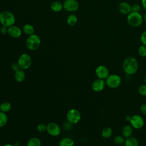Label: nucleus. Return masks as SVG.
Here are the masks:
<instances>
[{"mask_svg": "<svg viewBox=\"0 0 146 146\" xmlns=\"http://www.w3.org/2000/svg\"><path fill=\"white\" fill-rule=\"evenodd\" d=\"M7 116L5 112H0V127L5 126L7 123Z\"/></svg>", "mask_w": 146, "mask_h": 146, "instance_id": "393cba45", "label": "nucleus"}, {"mask_svg": "<svg viewBox=\"0 0 146 146\" xmlns=\"http://www.w3.org/2000/svg\"><path fill=\"white\" fill-rule=\"evenodd\" d=\"M14 78L17 82H22L25 79V72L22 69H19L15 71Z\"/></svg>", "mask_w": 146, "mask_h": 146, "instance_id": "dca6fc26", "label": "nucleus"}, {"mask_svg": "<svg viewBox=\"0 0 146 146\" xmlns=\"http://www.w3.org/2000/svg\"><path fill=\"white\" fill-rule=\"evenodd\" d=\"M143 19L146 22V13L144 14V17H143Z\"/></svg>", "mask_w": 146, "mask_h": 146, "instance_id": "4c0bfd02", "label": "nucleus"}, {"mask_svg": "<svg viewBox=\"0 0 146 146\" xmlns=\"http://www.w3.org/2000/svg\"><path fill=\"white\" fill-rule=\"evenodd\" d=\"M131 116L130 115H127V116H125V119H126L127 121H129L130 120H131Z\"/></svg>", "mask_w": 146, "mask_h": 146, "instance_id": "e433bc0d", "label": "nucleus"}, {"mask_svg": "<svg viewBox=\"0 0 146 146\" xmlns=\"http://www.w3.org/2000/svg\"><path fill=\"white\" fill-rule=\"evenodd\" d=\"M141 4L143 7L146 11V0H141Z\"/></svg>", "mask_w": 146, "mask_h": 146, "instance_id": "c9c22d12", "label": "nucleus"}, {"mask_svg": "<svg viewBox=\"0 0 146 146\" xmlns=\"http://www.w3.org/2000/svg\"><path fill=\"white\" fill-rule=\"evenodd\" d=\"M123 69L128 75L135 74L138 70V63L133 57L127 58L123 63Z\"/></svg>", "mask_w": 146, "mask_h": 146, "instance_id": "f257e3e1", "label": "nucleus"}, {"mask_svg": "<svg viewBox=\"0 0 146 146\" xmlns=\"http://www.w3.org/2000/svg\"><path fill=\"white\" fill-rule=\"evenodd\" d=\"M41 142L37 137H33L30 139L27 144V146H40Z\"/></svg>", "mask_w": 146, "mask_h": 146, "instance_id": "b1692460", "label": "nucleus"}, {"mask_svg": "<svg viewBox=\"0 0 146 146\" xmlns=\"http://www.w3.org/2000/svg\"><path fill=\"white\" fill-rule=\"evenodd\" d=\"M106 83V81L102 79H96L92 83V88L95 92H100L103 91L105 87Z\"/></svg>", "mask_w": 146, "mask_h": 146, "instance_id": "f8f14e48", "label": "nucleus"}, {"mask_svg": "<svg viewBox=\"0 0 146 146\" xmlns=\"http://www.w3.org/2000/svg\"><path fill=\"white\" fill-rule=\"evenodd\" d=\"M121 133L122 135L125 138L132 136L133 133V127L129 125H125L122 128Z\"/></svg>", "mask_w": 146, "mask_h": 146, "instance_id": "2eb2a0df", "label": "nucleus"}, {"mask_svg": "<svg viewBox=\"0 0 146 146\" xmlns=\"http://www.w3.org/2000/svg\"><path fill=\"white\" fill-rule=\"evenodd\" d=\"M118 10L123 14H129L131 12V6L125 2H120L118 5Z\"/></svg>", "mask_w": 146, "mask_h": 146, "instance_id": "ddd939ff", "label": "nucleus"}, {"mask_svg": "<svg viewBox=\"0 0 146 146\" xmlns=\"http://www.w3.org/2000/svg\"><path fill=\"white\" fill-rule=\"evenodd\" d=\"M8 31H9V27L4 26H2L0 29V31L2 34H6L7 33H8Z\"/></svg>", "mask_w": 146, "mask_h": 146, "instance_id": "2f4dec72", "label": "nucleus"}, {"mask_svg": "<svg viewBox=\"0 0 146 146\" xmlns=\"http://www.w3.org/2000/svg\"><path fill=\"white\" fill-rule=\"evenodd\" d=\"M78 21L77 17L74 14H70L67 18V23L70 26H74Z\"/></svg>", "mask_w": 146, "mask_h": 146, "instance_id": "4be33fe9", "label": "nucleus"}, {"mask_svg": "<svg viewBox=\"0 0 146 146\" xmlns=\"http://www.w3.org/2000/svg\"><path fill=\"white\" fill-rule=\"evenodd\" d=\"M11 67H12L13 70H14L15 71H17V70H19V69H21V68H20V67H19V64H18V63H13V64L11 65Z\"/></svg>", "mask_w": 146, "mask_h": 146, "instance_id": "72a5a7b5", "label": "nucleus"}, {"mask_svg": "<svg viewBox=\"0 0 146 146\" xmlns=\"http://www.w3.org/2000/svg\"><path fill=\"white\" fill-rule=\"evenodd\" d=\"M125 137L123 136L117 135L114 138V142L117 145H121L125 143Z\"/></svg>", "mask_w": 146, "mask_h": 146, "instance_id": "a878e982", "label": "nucleus"}, {"mask_svg": "<svg viewBox=\"0 0 146 146\" xmlns=\"http://www.w3.org/2000/svg\"><path fill=\"white\" fill-rule=\"evenodd\" d=\"M71 124H72V123L69 122L68 120H67V122H64V123L63 124L64 129H66V130L70 129L71 128Z\"/></svg>", "mask_w": 146, "mask_h": 146, "instance_id": "473e14b6", "label": "nucleus"}, {"mask_svg": "<svg viewBox=\"0 0 146 146\" xmlns=\"http://www.w3.org/2000/svg\"><path fill=\"white\" fill-rule=\"evenodd\" d=\"M80 113L76 109H71L67 113V119L72 124L77 123L80 120Z\"/></svg>", "mask_w": 146, "mask_h": 146, "instance_id": "0eeeda50", "label": "nucleus"}, {"mask_svg": "<svg viewBox=\"0 0 146 146\" xmlns=\"http://www.w3.org/2000/svg\"><path fill=\"white\" fill-rule=\"evenodd\" d=\"M3 146H13V145H12L11 144H6V145H5Z\"/></svg>", "mask_w": 146, "mask_h": 146, "instance_id": "58836bf2", "label": "nucleus"}, {"mask_svg": "<svg viewBox=\"0 0 146 146\" xmlns=\"http://www.w3.org/2000/svg\"><path fill=\"white\" fill-rule=\"evenodd\" d=\"M129 122L131 126L136 129H140L142 128L144 124V120L143 118L139 115H134L132 116Z\"/></svg>", "mask_w": 146, "mask_h": 146, "instance_id": "6e6552de", "label": "nucleus"}, {"mask_svg": "<svg viewBox=\"0 0 146 146\" xmlns=\"http://www.w3.org/2000/svg\"><path fill=\"white\" fill-rule=\"evenodd\" d=\"M141 7L139 4L135 3L131 6V12H135V13H139L140 11Z\"/></svg>", "mask_w": 146, "mask_h": 146, "instance_id": "c85d7f7f", "label": "nucleus"}, {"mask_svg": "<svg viewBox=\"0 0 146 146\" xmlns=\"http://www.w3.org/2000/svg\"><path fill=\"white\" fill-rule=\"evenodd\" d=\"M140 110H141V111L142 112V113H143L144 115H146V103L143 104L141 106Z\"/></svg>", "mask_w": 146, "mask_h": 146, "instance_id": "f704fd0d", "label": "nucleus"}, {"mask_svg": "<svg viewBox=\"0 0 146 146\" xmlns=\"http://www.w3.org/2000/svg\"><path fill=\"white\" fill-rule=\"evenodd\" d=\"M50 7L52 11L55 12H59L62 10L63 8V5L59 1H55L51 3Z\"/></svg>", "mask_w": 146, "mask_h": 146, "instance_id": "a211bd4d", "label": "nucleus"}, {"mask_svg": "<svg viewBox=\"0 0 146 146\" xmlns=\"http://www.w3.org/2000/svg\"><path fill=\"white\" fill-rule=\"evenodd\" d=\"M95 74L98 78L106 79L110 75V72L108 68L103 65L99 66L95 70Z\"/></svg>", "mask_w": 146, "mask_h": 146, "instance_id": "9d476101", "label": "nucleus"}, {"mask_svg": "<svg viewBox=\"0 0 146 146\" xmlns=\"http://www.w3.org/2000/svg\"><path fill=\"white\" fill-rule=\"evenodd\" d=\"M140 40L143 44L146 46V30L143 31L140 36Z\"/></svg>", "mask_w": 146, "mask_h": 146, "instance_id": "7c9ffc66", "label": "nucleus"}, {"mask_svg": "<svg viewBox=\"0 0 146 146\" xmlns=\"http://www.w3.org/2000/svg\"><path fill=\"white\" fill-rule=\"evenodd\" d=\"M8 34L12 38H18L21 35L22 31L18 26H11L9 27Z\"/></svg>", "mask_w": 146, "mask_h": 146, "instance_id": "4468645a", "label": "nucleus"}, {"mask_svg": "<svg viewBox=\"0 0 146 146\" xmlns=\"http://www.w3.org/2000/svg\"><path fill=\"white\" fill-rule=\"evenodd\" d=\"M15 22V16L11 12L3 11L0 13V22L2 26L9 27L13 26Z\"/></svg>", "mask_w": 146, "mask_h": 146, "instance_id": "f03ea898", "label": "nucleus"}, {"mask_svg": "<svg viewBox=\"0 0 146 146\" xmlns=\"http://www.w3.org/2000/svg\"><path fill=\"white\" fill-rule=\"evenodd\" d=\"M113 133V131L111 127H106L104 128L101 132L102 136L105 139H108L110 138L112 136Z\"/></svg>", "mask_w": 146, "mask_h": 146, "instance_id": "6ab92c4d", "label": "nucleus"}, {"mask_svg": "<svg viewBox=\"0 0 146 146\" xmlns=\"http://www.w3.org/2000/svg\"><path fill=\"white\" fill-rule=\"evenodd\" d=\"M138 52L140 56L141 57H145L146 56V46L142 44L141 45L138 49Z\"/></svg>", "mask_w": 146, "mask_h": 146, "instance_id": "bb28decb", "label": "nucleus"}, {"mask_svg": "<svg viewBox=\"0 0 146 146\" xmlns=\"http://www.w3.org/2000/svg\"><path fill=\"white\" fill-rule=\"evenodd\" d=\"M37 129L39 132H44L47 129V125H46L44 124H42V123L39 124L37 126Z\"/></svg>", "mask_w": 146, "mask_h": 146, "instance_id": "c756f323", "label": "nucleus"}, {"mask_svg": "<svg viewBox=\"0 0 146 146\" xmlns=\"http://www.w3.org/2000/svg\"><path fill=\"white\" fill-rule=\"evenodd\" d=\"M63 5V8L70 12L75 11L79 8V3L76 0H65Z\"/></svg>", "mask_w": 146, "mask_h": 146, "instance_id": "1a4fd4ad", "label": "nucleus"}, {"mask_svg": "<svg viewBox=\"0 0 146 146\" xmlns=\"http://www.w3.org/2000/svg\"><path fill=\"white\" fill-rule=\"evenodd\" d=\"M46 131L50 135L53 136H58L61 132L60 127L55 123H50L48 124Z\"/></svg>", "mask_w": 146, "mask_h": 146, "instance_id": "9b49d317", "label": "nucleus"}, {"mask_svg": "<svg viewBox=\"0 0 146 146\" xmlns=\"http://www.w3.org/2000/svg\"><path fill=\"white\" fill-rule=\"evenodd\" d=\"M139 92L142 96H146V84H143L139 87Z\"/></svg>", "mask_w": 146, "mask_h": 146, "instance_id": "cd10ccee", "label": "nucleus"}, {"mask_svg": "<svg viewBox=\"0 0 146 146\" xmlns=\"http://www.w3.org/2000/svg\"><path fill=\"white\" fill-rule=\"evenodd\" d=\"M125 146H139V141L136 138L133 136L127 138L124 143Z\"/></svg>", "mask_w": 146, "mask_h": 146, "instance_id": "f3484780", "label": "nucleus"}, {"mask_svg": "<svg viewBox=\"0 0 146 146\" xmlns=\"http://www.w3.org/2000/svg\"><path fill=\"white\" fill-rule=\"evenodd\" d=\"M34 31L35 30L34 27L30 24H26L25 25H24L23 27V31L24 32L25 34L28 35H31L34 34Z\"/></svg>", "mask_w": 146, "mask_h": 146, "instance_id": "412c9836", "label": "nucleus"}, {"mask_svg": "<svg viewBox=\"0 0 146 146\" xmlns=\"http://www.w3.org/2000/svg\"><path fill=\"white\" fill-rule=\"evenodd\" d=\"M40 39L36 34L29 35L26 40V46L30 50H35L39 48L40 45Z\"/></svg>", "mask_w": 146, "mask_h": 146, "instance_id": "20e7f679", "label": "nucleus"}, {"mask_svg": "<svg viewBox=\"0 0 146 146\" xmlns=\"http://www.w3.org/2000/svg\"><path fill=\"white\" fill-rule=\"evenodd\" d=\"M145 83H146V74H145Z\"/></svg>", "mask_w": 146, "mask_h": 146, "instance_id": "ea45409f", "label": "nucleus"}, {"mask_svg": "<svg viewBox=\"0 0 146 146\" xmlns=\"http://www.w3.org/2000/svg\"><path fill=\"white\" fill-rule=\"evenodd\" d=\"M121 83V79L120 76L116 74L110 75L106 79V85L111 88L118 87Z\"/></svg>", "mask_w": 146, "mask_h": 146, "instance_id": "39448f33", "label": "nucleus"}, {"mask_svg": "<svg viewBox=\"0 0 146 146\" xmlns=\"http://www.w3.org/2000/svg\"><path fill=\"white\" fill-rule=\"evenodd\" d=\"M11 108V104L8 102H5L0 105V110L3 112H7Z\"/></svg>", "mask_w": 146, "mask_h": 146, "instance_id": "5701e85b", "label": "nucleus"}, {"mask_svg": "<svg viewBox=\"0 0 146 146\" xmlns=\"http://www.w3.org/2000/svg\"><path fill=\"white\" fill-rule=\"evenodd\" d=\"M127 21L128 23L134 27L140 26L143 21V18L139 13L131 12L128 14Z\"/></svg>", "mask_w": 146, "mask_h": 146, "instance_id": "7ed1b4c3", "label": "nucleus"}, {"mask_svg": "<svg viewBox=\"0 0 146 146\" xmlns=\"http://www.w3.org/2000/svg\"><path fill=\"white\" fill-rule=\"evenodd\" d=\"M74 142L73 140L69 137H65L62 139L59 143V146H74Z\"/></svg>", "mask_w": 146, "mask_h": 146, "instance_id": "aec40b11", "label": "nucleus"}, {"mask_svg": "<svg viewBox=\"0 0 146 146\" xmlns=\"http://www.w3.org/2000/svg\"><path fill=\"white\" fill-rule=\"evenodd\" d=\"M18 63L20 68L22 70L29 68L32 63L31 57L28 54H22L18 59Z\"/></svg>", "mask_w": 146, "mask_h": 146, "instance_id": "423d86ee", "label": "nucleus"}]
</instances>
